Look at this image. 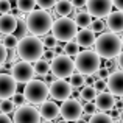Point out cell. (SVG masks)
<instances>
[{
	"instance_id": "44",
	"label": "cell",
	"mask_w": 123,
	"mask_h": 123,
	"mask_svg": "<svg viewBox=\"0 0 123 123\" xmlns=\"http://www.w3.org/2000/svg\"><path fill=\"white\" fill-rule=\"evenodd\" d=\"M117 64H118V67H120V69L123 70V51L117 56Z\"/></svg>"
},
{
	"instance_id": "13",
	"label": "cell",
	"mask_w": 123,
	"mask_h": 123,
	"mask_svg": "<svg viewBox=\"0 0 123 123\" xmlns=\"http://www.w3.org/2000/svg\"><path fill=\"white\" fill-rule=\"evenodd\" d=\"M16 89H17V81L14 80L12 75H8V73H2L0 75V97L3 98H11L16 93Z\"/></svg>"
},
{
	"instance_id": "16",
	"label": "cell",
	"mask_w": 123,
	"mask_h": 123,
	"mask_svg": "<svg viewBox=\"0 0 123 123\" xmlns=\"http://www.w3.org/2000/svg\"><path fill=\"white\" fill-rule=\"evenodd\" d=\"M39 112L42 115L44 120H56L61 115V106H58L55 101H50V100H45L41 105Z\"/></svg>"
},
{
	"instance_id": "6",
	"label": "cell",
	"mask_w": 123,
	"mask_h": 123,
	"mask_svg": "<svg viewBox=\"0 0 123 123\" xmlns=\"http://www.w3.org/2000/svg\"><path fill=\"white\" fill-rule=\"evenodd\" d=\"M24 93L27 97L28 103L31 105H42L47 100L48 93H50V84L41 80H31L30 83L25 84Z\"/></svg>"
},
{
	"instance_id": "4",
	"label": "cell",
	"mask_w": 123,
	"mask_h": 123,
	"mask_svg": "<svg viewBox=\"0 0 123 123\" xmlns=\"http://www.w3.org/2000/svg\"><path fill=\"white\" fill-rule=\"evenodd\" d=\"M75 66L78 72L84 75H92L101 67V56L97 50H83L75 56Z\"/></svg>"
},
{
	"instance_id": "22",
	"label": "cell",
	"mask_w": 123,
	"mask_h": 123,
	"mask_svg": "<svg viewBox=\"0 0 123 123\" xmlns=\"http://www.w3.org/2000/svg\"><path fill=\"white\" fill-rule=\"evenodd\" d=\"M92 14H90L89 11H78L75 14V22L78 24V27L81 28H87L90 27V24H92Z\"/></svg>"
},
{
	"instance_id": "48",
	"label": "cell",
	"mask_w": 123,
	"mask_h": 123,
	"mask_svg": "<svg viewBox=\"0 0 123 123\" xmlns=\"http://www.w3.org/2000/svg\"><path fill=\"white\" fill-rule=\"evenodd\" d=\"M42 123H55V122H53V120H44Z\"/></svg>"
},
{
	"instance_id": "26",
	"label": "cell",
	"mask_w": 123,
	"mask_h": 123,
	"mask_svg": "<svg viewBox=\"0 0 123 123\" xmlns=\"http://www.w3.org/2000/svg\"><path fill=\"white\" fill-rule=\"evenodd\" d=\"M89 123H114V118L111 117V114H106V112L100 111L89 118Z\"/></svg>"
},
{
	"instance_id": "11",
	"label": "cell",
	"mask_w": 123,
	"mask_h": 123,
	"mask_svg": "<svg viewBox=\"0 0 123 123\" xmlns=\"http://www.w3.org/2000/svg\"><path fill=\"white\" fill-rule=\"evenodd\" d=\"M42 115L34 106H22L14 111V123H42Z\"/></svg>"
},
{
	"instance_id": "14",
	"label": "cell",
	"mask_w": 123,
	"mask_h": 123,
	"mask_svg": "<svg viewBox=\"0 0 123 123\" xmlns=\"http://www.w3.org/2000/svg\"><path fill=\"white\" fill-rule=\"evenodd\" d=\"M108 90L115 97H123V70H115L108 78Z\"/></svg>"
},
{
	"instance_id": "30",
	"label": "cell",
	"mask_w": 123,
	"mask_h": 123,
	"mask_svg": "<svg viewBox=\"0 0 123 123\" xmlns=\"http://www.w3.org/2000/svg\"><path fill=\"white\" fill-rule=\"evenodd\" d=\"M97 111H98V108H97L95 101H86V105H84V118L87 117H92L93 114H97Z\"/></svg>"
},
{
	"instance_id": "18",
	"label": "cell",
	"mask_w": 123,
	"mask_h": 123,
	"mask_svg": "<svg viewBox=\"0 0 123 123\" xmlns=\"http://www.w3.org/2000/svg\"><path fill=\"white\" fill-rule=\"evenodd\" d=\"M106 27L112 33H120L123 31V11H112L106 19Z\"/></svg>"
},
{
	"instance_id": "5",
	"label": "cell",
	"mask_w": 123,
	"mask_h": 123,
	"mask_svg": "<svg viewBox=\"0 0 123 123\" xmlns=\"http://www.w3.org/2000/svg\"><path fill=\"white\" fill-rule=\"evenodd\" d=\"M51 33L58 37L59 42H69L73 41L78 34V24L75 22V19H70L69 16L66 17H58L53 22L51 27Z\"/></svg>"
},
{
	"instance_id": "45",
	"label": "cell",
	"mask_w": 123,
	"mask_h": 123,
	"mask_svg": "<svg viewBox=\"0 0 123 123\" xmlns=\"http://www.w3.org/2000/svg\"><path fill=\"white\" fill-rule=\"evenodd\" d=\"M75 123H89V122H87V118H84V117H81V118H78V120H76Z\"/></svg>"
},
{
	"instance_id": "46",
	"label": "cell",
	"mask_w": 123,
	"mask_h": 123,
	"mask_svg": "<svg viewBox=\"0 0 123 123\" xmlns=\"http://www.w3.org/2000/svg\"><path fill=\"white\" fill-rule=\"evenodd\" d=\"M56 123H70L69 120H66V118H61V120H58Z\"/></svg>"
},
{
	"instance_id": "20",
	"label": "cell",
	"mask_w": 123,
	"mask_h": 123,
	"mask_svg": "<svg viewBox=\"0 0 123 123\" xmlns=\"http://www.w3.org/2000/svg\"><path fill=\"white\" fill-rule=\"evenodd\" d=\"M73 3L72 0H58L56 6H55V11L59 17H66V16H70L73 12Z\"/></svg>"
},
{
	"instance_id": "27",
	"label": "cell",
	"mask_w": 123,
	"mask_h": 123,
	"mask_svg": "<svg viewBox=\"0 0 123 123\" xmlns=\"http://www.w3.org/2000/svg\"><path fill=\"white\" fill-rule=\"evenodd\" d=\"M70 83H72L73 89H83V87L86 86V76H84V73L76 70V72L70 76Z\"/></svg>"
},
{
	"instance_id": "1",
	"label": "cell",
	"mask_w": 123,
	"mask_h": 123,
	"mask_svg": "<svg viewBox=\"0 0 123 123\" xmlns=\"http://www.w3.org/2000/svg\"><path fill=\"white\" fill-rule=\"evenodd\" d=\"M17 51V56L24 61H33L36 62L37 59H41L45 53V45H44V41L39 39V36H25L19 41V45L16 48Z\"/></svg>"
},
{
	"instance_id": "35",
	"label": "cell",
	"mask_w": 123,
	"mask_h": 123,
	"mask_svg": "<svg viewBox=\"0 0 123 123\" xmlns=\"http://www.w3.org/2000/svg\"><path fill=\"white\" fill-rule=\"evenodd\" d=\"M90 28H92L95 33H103V30H105V24L101 22V19H97V20H92Z\"/></svg>"
},
{
	"instance_id": "41",
	"label": "cell",
	"mask_w": 123,
	"mask_h": 123,
	"mask_svg": "<svg viewBox=\"0 0 123 123\" xmlns=\"http://www.w3.org/2000/svg\"><path fill=\"white\" fill-rule=\"evenodd\" d=\"M72 3L75 8H83V6L87 5V0H72Z\"/></svg>"
},
{
	"instance_id": "50",
	"label": "cell",
	"mask_w": 123,
	"mask_h": 123,
	"mask_svg": "<svg viewBox=\"0 0 123 123\" xmlns=\"http://www.w3.org/2000/svg\"><path fill=\"white\" fill-rule=\"evenodd\" d=\"M120 123H122V122H120Z\"/></svg>"
},
{
	"instance_id": "47",
	"label": "cell",
	"mask_w": 123,
	"mask_h": 123,
	"mask_svg": "<svg viewBox=\"0 0 123 123\" xmlns=\"http://www.w3.org/2000/svg\"><path fill=\"white\" fill-rule=\"evenodd\" d=\"M120 122L123 123V109H122V112H120Z\"/></svg>"
},
{
	"instance_id": "2",
	"label": "cell",
	"mask_w": 123,
	"mask_h": 123,
	"mask_svg": "<svg viewBox=\"0 0 123 123\" xmlns=\"http://www.w3.org/2000/svg\"><path fill=\"white\" fill-rule=\"evenodd\" d=\"M123 48V41L122 37H118L115 33L108 31V33H101L97 37L95 42V50L98 51V55L105 59H112V58L118 56L122 53Z\"/></svg>"
},
{
	"instance_id": "49",
	"label": "cell",
	"mask_w": 123,
	"mask_h": 123,
	"mask_svg": "<svg viewBox=\"0 0 123 123\" xmlns=\"http://www.w3.org/2000/svg\"><path fill=\"white\" fill-rule=\"evenodd\" d=\"M122 41H123V34H122Z\"/></svg>"
},
{
	"instance_id": "19",
	"label": "cell",
	"mask_w": 123,
	"mask_h": 123,
	"mask_svg": "<svg viewBox=\"0 0 123 123\" xmlns=\"http://www.w3.org/2000/svg\"><path fill=\"white\" fill-rule=\"evenodd\" d=\"M17 24H19V19L16 17L14 14H2L0 17V31L3 34H12L17 28Z\"/></svg>"
},
{
	"instance_id": "12",
	"label": "cell",
	"mask_w": 123,
	"mask_h": 123,
	"mask_svg": "<svg viewBox=\"0 0 123 123\" xmlns=\"http://www.w3.org/2000/svg\"><path fill=\"white\" fill-rule=\"evenodd\" d=\"M112 0H87V11L97 19L108 17L112 12Z\"/></svg>"
},
{
	"instance_id": "24",
	"label": "cell",
	"mask_w": 123,
	"mask_h": 123,
	"mask_svg": "<svg viewBox=\"0 0 123 123\" xmlns=\"http://www.w3.org/2000/svg\"><path fill=\"white\" fill-rule=\"evenodd\" d=\"M19 41H20V39H19L14 33H12V34H5L3 39H2V45H5L8 50H16L17 45H19Z\"/></svg>"
},
{
	"instance_id": "34",
	"label": "cell",
	"mask_w": 123,
	"mask_h": 123,
	"mask_svg": "<svg viewBox=\"0 0 123 123\" xmlns=\"http://www.w3.org/2000/svg\"><path fill=\"white\" fill-rule=\"evenodd\" d=\"M37 2V6L42 9H50V8H53V6H56V3H58V0H36Z\"/></svg>"
},
{
	"instance_id": "29",
	"label": "cell",
	"mask_w": 123,
	"mask_h": 123,
	"mask_svg": "<svg viewBox=\"0 0 123 123\" xmlns=\"http://www.w3.org/2000/svg\"><path fill=\"white\" fill-rule=\"evenodd\" d=\"M28 33H30V30H28V25H27V20H19V24H17V28H16V31H14V34L19 37V39H22V37H25V36H28Z\"/></svg>"
},
{
	"instance_id": "7",
	"label": "cell",
	"mask_w": 123,
	"mask_h": 123,
	"mask_svg": "<svg viewBox=\"0 0 123 123\" xmlns=\"http://www.w3.org/2000/svg\"><path fill=\"white\" fill-rule=\"evenodd\" d=\"M50 64H51V72L58 78H69L73 75V70L76 69L75 61H72L69 55H56Z\"/></svg>"
},
{
	"instance_id": "32",
	"label": "cell",
	"mask_w": 123,
	"mask_h": 123,
	"mask_svg": "<svg viewBox=\"0 0 123 123\" xmlns=\"http://www.w3.org/2000/svg\"><path fill=\"white\" fill-rule=\"evenodd\" d=\"M58 44H59V41H58V37L55 36L53 33L44 37V45H45V48H55Z\"/></svg>"
},
{
	"instance_id": "17",
	"label": "cell",
	"mask_w": 123,
	"mask_h": 123,
	"mask_svg": "<svg viewBox=\"0 0 123 123\" xmlns=\"http://www.w3.org/2000/svg\"><path fill=\"white\" fill-rule=\"evenodd\" d=\"M75 41L78 42L80 47H84V48H89L92 45H95L97 42V36H95V31L92 28H81L76 34Z\"/></svg>"
},
{
	"instance_id": "43",
	"label": "cell",
	"mask_w": 123,
	"mask_h": 123,
	"mask_svg": "<svg viewBox=\"0 0 123 123\" xmlns=\"http://www.w3.org/2000/svg\"><path fill=\"white\" fill-rule=\"evenodd\" d=\"M114 2V6L117 9H120V11H123V0H112Z\"/></svg>"
},
{
	"instance_id": "33",
	"label": "cell",
	"mask_w": 123,
	"mask_h": 123,
	"mask_svg": "<svg viewBox=\"0 0 123 123\" xmlns=\"http://www.w3.org/2000/svg\"><path fill=\"white\" fill-rule=\"evenodd\" d=\"M12 101H14V105L17 106V108H22V106L27 105V97H25V93H14L12 95Z\"/></svg>"
},
{
	"instance_id": "40",
	"label": "cell",
	"mask_w": 123,
	"mask_h": 123,
	"mask_svg": "<svg viewBox=\"0 0 123 123\" xmlns=\"http://www.w3.org/2000/svg\"><path fill=\"white\" fill-rule=\"evenodd\" d=\"M55 56H56V53H55L53 48H47L42 58H44V59H47V61H53V59H55Z\"/></svg>"
},
{
	"instance_id": "31",
	"label": "cell",
	"mask_w": 123,
	"mask_h": 123,
	"mask_svg": "<svg viewBox=\"0 0 123 123\" xmlns=\"http://www.w3.org/2000/svg\"><path fill=\"white\" fill-rule=\"evenodd\" d=\"M0 109H2V112H5V114H9V112H12L16 109V105L12 100L9 98H3L2 103H0Z\"/></svg>"
},
{
	"instance_id": "36",
	"label": "cell",
	"mask_w": 123,
	"mask_h": 123,
	"mask_svg": "<svg viewBox=\"0 0 123 123\" xmlns=\"http://www.w3.org/2000/svg\"><path fill=\"white\" fill-rule=\"evenodd\" d=\"M98 78H101V80H108L109 76H111V70L108 69V67H100V70L95 73Z\"/></svg>"
},
{
	"instance_id": "23",
	"label": "cell",
	"mask_w": 123,
	"mask_h": 123,
	"mask_svg": "<svg viewBox=\"0 0 123 123\" xmlns=\"http://www.w3.org/2000/svg\"><path fill=\"white\" fill-rule=\"evenodd\" d=\"M34 69H36V73H37V75L45 76L48 73V70H51V64L48 62L47 59L41 58V59H37L36 62H34Z\"/></svg>"
},
{
	"instance_id": "9",
	"label": "cell",
	"mask_w": 123,
	"mask_h": 123,
	"mask_svg": "<svg viewBox=\"0 0 123 123\" xmlns=\"http://www.w3.org/2000/svg\"><path fill=\"white\" fill-rule=\"evenodd\" d=\"M61 115L69 122H76L84 115V106L75 98H67L61 105Z\"/></svg>"
},
{
	"instance_id": "10",
	"label": "cell",
	"mask_w": 123,
	"mask_h": 123,
	"mask_svg": "<svg viewBox=\"0 0 123 123\" xmlns=\"http://www.w3.org/2000/svg\"><path fill=\"white\" fill-rule=\"evenodd\" d=\"M73 90L75 89H73L72 83H67L64 78H58L56 81L50 84V95L51 98L58 100V101H64V100L70 98Z\"/></svg>"
},
{
	"instance_id": "3",
	"label": "cell",
	"mask_w": 123,
	"mask_h": 123,
	"mask_svg": "<svg viewBox=\"0 0 123 123\" xmlns=\"http://www.w3.org/2000/svg\"><path fill=\"white\" fill-rule=\"evenodd\" d=\"M27 25L31 34L34 36H45L53 27V17L50 16V12L47 9H34V11L28 12L27 16Z\"/></svg>"
},
{
	"instance_id": "28",
	"label": "cell",
	"mask_w": 123,
	"mask_h": 123,
	"mask_svg": "<svg viewBox=\"0 0 123 123\" xmlns=\"http://www.w3.org/2000/svg\"><path fill=\"white\" fill-rule=\"evenodd\" d=\"M78 42H76L75 39L73 41H69V42H66V45H64V50H66V55H69V56H76V55L80 53V50H78Z\"/></svg>"
},
{
	"instance_id": "42",
	"label": "cell",
	"mask_w": 123,
	"mask_h": 123,
	"mask_svg": "<svg viewBox=\"0 0 123 123\" xmlns=\"http://www.w3.org/2000/svg\"><path fill=\"white\" fill-rule=\"evenodd\" d=\"M0 123H14V120H11V118L8 117V114L2 112V115H0Z\"/></svg>"
},
{
	"instance_id": "21",
	"label": "cell",
	"mask_w": 123,
	"mask_h": 123,
	"mask_svg": "<svg viewBox=\"0 0 123 123\" xmlns=\"http://www.w3.org/2000/svg\"><path fill=\"white\" fill-rule=\"evenodd\" d=\"M97 95H98V90L95 86H84L80 90V98L83 101H95Z\"/></svg>"
},
{
	"instance_id": "38",
	"label": "cell",
	"mask_w": 123,
	"mask_h": 123,
	"mask_svg": "<svg viewBox=\"0 0 123 123\" xmlns=\"http://www.w3.org/2000/svg\"><path fill=\"white\" fill-rule=\"evenodd\" d=\"M0 11H2L3 14H8V12L11 11V3H9V0H0Z\"/></svg>"
},
{
	"instance_id": "15",
	"label": "cell",
	"mask_w": 123,
	"mask_h": 123,
	"mask_svg": "<svg viewBox=\"0 0 123 123\" xmlns=\"http://www.w3.org/2000/svg\"><path fill=\"white\" fill-rule=\"evenodd\" d=\"M115 103H117L115 95L111 92H98V95L95 98V105L98 108V111H101V112H108L111 109H114Z\"/></svg>"
},
{
	"instance_id": "8",
	"label": "cell",
	"mask_w": 123,
	"mask_h": 123,
	"mask_svg": "<svg viewBox=\"0 0 123 123\" xmlns=\"http://www.w3.org/2000/svg\"><path fill=\"white\" fill-rule=\"evenodd\" d=\"M12 76H14V80L17 83H22V84H27L30 83L31 80H34V75H37L36 73V69H34V66H31L30 61H19V62H16L14 66H12Z\"/></svg>"
},
{
	"instance_id": "37",
	"label": "cell",
	"mask_w": 123,
	"mask_h": 123,
	"mask_svg": "<svg viewBox=\"0 0 123 123\" xmlns=\"http://www.w3.org/2000/svg\"><path fill=\"white\" fill-rule=\"evenodd\" d=\"M8 58H9L8 48H6L5 45H2V47H0V62H2V64H6V62H8Z\"/></svg>"
},
{
	"instance_id": "39",
	"label": "cell",
	"mask_w": 123,
	"mask_h": 123,
	"mask_svg": "<svg viewBox=\"0 0 123 123\" xmlns=\"http://www.w3.org/2000/svg\"><path fill=\"white\" fill-rule=\"evenodd\" d=\"M95 87H97V90H98V92H105V89L108 87V81L105 83V80L98 78V80H97V83H95Z\"/></svg>"
},
{
	"instance_id": "25",
	"label": "cell",
	"mask_w": 123,
	"mask_h": 123,
	"mask_svg": "<svg viewBox=\"0 0 123 123\" xmlns=\"http://www.w3.org/2000/svg\"><path fill=\"white\" fill-rule=\"evenodd\" d=\"M16 2H17V8L20 12H31L37 5L36 0H16Z\"/></svg>"
}]
</instances>
